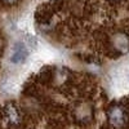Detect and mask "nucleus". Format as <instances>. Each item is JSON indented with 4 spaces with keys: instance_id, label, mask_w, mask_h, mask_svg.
Returning a JSON list of instances; mask_svg holds the SVG:
<instances>
[{
    "instance_id": "obj_1",
    "label": "nucleus",
    "mask_w": 129,
    "mask_h": 129,
    "mask_svg": "<svg viewBox=\"0 0 129 129\" xmlns=\"http://www.w3.org/2000/svg\"><path fill=\"white\" fill-rule=\"evenodd\" d=\"M30 56V48L25 41H17L12 47V52L9 56V61L12 64H21L26 62Z\"/></svg>"
},
{
    "instance_id": "obj_2",
    "label": "nucleus",
    "mask_w": 129,
    "mask_h": 129,
    "mask_svg": "<svg viewBox=\"0 0 129 129\" xmlns=\"http://www.w3.org/2000/svg\"><path fill=\"white\" fill-rule=\"evenodd\" d=\"M110 120L114 125L120 126L124 123V112L120 107H114L110 112Z\"/></svg>"
},
{
    "instance_id": "obj_3",
    "label": "nucleus",
    "mask_w": 129,
    "mask_h": 129,
    "mask_svg": "<svg viewBox=\"0 0 129 129\" xmlns=\"http://www.w3.org/2000/svg\"><path fill=\"white\" fill-rule=\"evenodd\" d=\"M115 41H116L115 45L119 48L120 50H126L129 48V41H128V39H126L125 35H117L115 38Z\"/></svg>"
},
{
    "instance_id": "obj_4",
    "label": "nucleus",
    "mask_w": 129,
    "mask_h": 129,
    "mask_svg": "<svg viewBox=\"0 0 129 129\" xmlns=\"http://www.w3.org/2000/svg\"><path fill=\"white\" fill-rule=\"evenodd\" d=\"M8 2H13V0H8Z\"/></svg>"
}]
</instances>
